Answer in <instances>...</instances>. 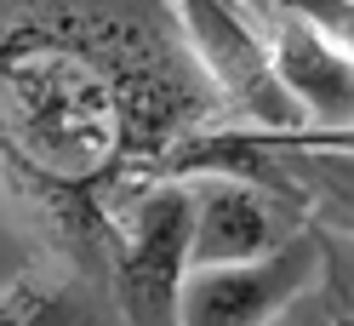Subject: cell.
<instances>
[{
	"instance_id": "6",
	"label": "cell",
	"mask_w": 354,
	"mask_h": 326,
	"mask_svg": "<svg viewBox=\"0 0 354 326\" xmlns=\"http://www.w3.org/2000/svg\"><path fill=\"white\" fill-rule=\"evenodd\" d=\"M263 40H269V69L280 80V92L297 103V115H315L320 132L348 126V109H354V63H348V52L331 46L303 17H286V12H263Z\"/></svg>"
},
{
	"instance_id": "5",
	"label": "cell",
	"mask_w": 354,
	"mask_h": 326,
	"mask_svg": "<svg viewBox=\"0 0 354 326\" xmlns=\"http://www.w3.org/2000/svg\"><path fill=\"white\" fill-rule=\"evenodd\" d=\"M189 269H229V264H252L286 246L292 235H303V217L286 212L280 201L257 194L246 183L229 178H189Z\"/></svg>"
},
{
	"instance_id": "2",
	"label": "cell",
	"mask_w": 354,
	"mask_h": 326,
	"mask_svg": "<svg viewBox=\"0 0 354 326\" xmlns=\"http://www.w3.org/2000/svg\"><path fill=\"white\" fill-rule=\"evenodd\" d=\"M189 183H143L115 212L109 275L126 326H177V292L189 275Z\"/></svg>"
},
{
	"instance_id": "7",
	"label": "cell",
	"mask_w": 354,
	"mask_h": 326,
	"mask_svg": "<svg viewBox=\"0 0 354 326\" xmlns=\"http://www.w3.org/2000/svg\"><path fill=\"white\" fill-rule=\"evenodd\" d=\"M80 320H86L80 280L29 269L0 292V326H80Z\"/></svg>"
},
{
	"instance_id": "8",
	"label": "cell",
	"mask_w": 354,
	"mask_h": 326,
	"mask_svg": "<svg viewBox=\"0 0 354 326\" xmlns=\"http://www.w3.org/2000/svg\"><path fill=\"white\" fill-rule=\"evenodd\" d=\"M263 12H286V17H303L308 29H320L331 46L348 52V29H354V0H257Z\"/></svg>"
},
{
	"instance_id": "1",
	"label": "cell",
	"mask_w": 354,
	"mask_h": 326,
	"mask_svg": "<svg viewBox=\"0 0 354 326\" xmlns=\"http://www.w3.org/2000/svg\"><path fill=\"white\" fill-rule=\"evenodd\" d=\"M189 92L131 24L29 17L0 35V178L75 264L109 269L115 212L183 138Z\"/></svg>"
},
{
	"instance_id": "4",
	"label": "cell",
	"mask_w": 354,
	"mask_h": 326,
	"mask_svg": "<svg viewBox=\"0 0 354 326\" xmlns=\"http://www.w3.org/2000/svg\"><path fill=\"white\" fill-rule=\"evenodd\" d=\"M326 269L320 235H292L286 246L229 269H189L177 292V326H269L292 298H303Z\"/></svg>"
},
{
	"instance_id": "3",
	"label": "cell",
	"mask_w": 354,
	"mask_h": 326,
	"mask_svg": "<svg viewBox=\"0 0 354 326\" xmlns=\"http://www.w3.org/2000/svg\"><path fill=\"white\" fill-rule=\"evenodd\" d=\"M177 24H183L194 63L223 92V103H234L263 132H297L303 126L297 103L280 92V80L269 69L263 12H252L246 0H177Z\"/></svg>"
}]
</instances>
